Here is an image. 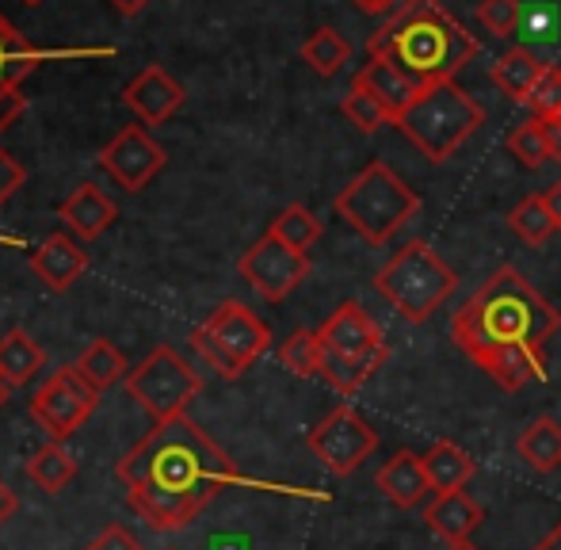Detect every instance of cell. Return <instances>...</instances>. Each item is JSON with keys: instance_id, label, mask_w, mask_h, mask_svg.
I'll use <instances>...</instances> for the list:
<instances>
[{"instance_id": "27", "label": "cell", "mask_w": 561, "mask_h": 550, "mask_svg": "<svg viewBox=\"0 0 561 550\" xmlns=\"http://www.w3.org/2000/svg\"><path fill=\"white\" fill-rule=\"evenodd\" d=\"M43 367V348L35 344V336H27L23 329L8 333L0 341V375H4L8 387H23L31 382Z\"/></svg>"}, {"instance_id": "40", "label": "cell", "mask_w": 561, "mask_h": 550, "mask_svg": "<svg viewBox=\"0 0 561 550\" xmlns=\"http://www.w3.org/2000/svg\"><path fill=\"white\" fill-rule=\"evenodd\" d=\"M20 112H23V92H8V96H0V135L20 119Z\"/></svg>"}, {"instance_id": "9", "label": "cell", "mask_w": 561, "mask_h": 550, "mask_svg": "<svg viewBox=\"0 0 561 550\" xmlns=\"http://www.w3.org/2000/svg\"><path fill=\"white\" fill-rule=\"evenodd\" d=\"M96 405H100V390L89 387L77 367H61V371H54L50 379L35 390V398H31V416H35L38 428H43L54 444H61V439H69L92 413H96Z\"/></svg>"}, {"instance_id": "31", "label": "cell", "mask_w": 561, "mask_h": 550, "mask_svg": "<svg viewBox=\"0 0 561 550\" xmlns=\"http://www.w3.org/2000/svg\"><path fill=\"white\" fill-rule=\"evenodd\" d=\"M352 58V46L340 35L336 27H318L310 38L302 43V61L313 69L318 77H333L344 69V61Z\"/></svg>"}, {"instance_id": "15", "label": "cell", "mask_w": 561, "mask_h": 550, "mask_svg": "<svg viewBox=\"0 0 561 550\" xmlns=\"http://www.w3.org/2000/svg\"><path fill=\"white\" fill-rule=\"evenodd\" d=\"M126 505L157 531H180L203 513V501L187 497V493H172V490H157V485H134L126 490Z\"/></svg>"}, {"instance_id": "18", "label": "cell", "mask_w": 561, "mask_h": 550, "mask_svg": "<svg viewBox=\"0 0 561 550\" xmlns=\"http://www.w3.org/2000/svg\"><path fill=\"white\" fill-rule=\"evenodd\" d=\"M478 367L504 390H527L535 382H547V359H542V348H531V344H504L489 352Z\"/></svg>"}, {"instance_id": "39", "label": "cell", "mask_w": 561, "mask_h": 550, "mask_svg": "<svg viewBox=\"0 0 561 550\" xmlns=\"http://www.w3.org/2000/svg\"><path fill=\"white\" fill-rule=\"evenodd\" d=\"M27 180V172H23V164L20 161H12V153H4L0 149V207H4L8 199L15 195V187Z\"/></svg>"}, {"instance_id": "6", "label": "cell", "mask_w": 561, "mask_h": 550, "mask_svg": "<svg viewBox=\"0 0 561 550\" xmlns=\"http://www.w3.org/2000/svg\"><path fill=\"white\" fill-rule=\"evenodd\" d=\"M375 287L401 318L421 325L455 295L458 275L428 241H409L382 264V272L375 275Z\"/></svg>"}, {"instance_id": "1", "label": "cell", "mask_w": 561, "mask_h": 550, "mask_svg": "<svg viewBox=\"0 0 561 550\" xmlns=\"http://www.w3.org/2000/svg\"><path fill=\"white\" fill-rule=\"evenodd\" d=\"M558 329L561 313L512 264H504V268L489 275L466 298V306H458L455 321H450V336H455V344L473 364H481L489 352L504 348V344L542 348Z\"/></svg>"}, {"instance_id": "41", "label": "cell", "mask_w": 561, "mask_h": 550, "mask_svg": "<svg viewBox=\"0 0 561 550\" xmlns=\"http://www.w3.org/2000/svg\"><path fill=\"white\" fill-rule=\"evenodd\" d=\"M542 135L550 146V161H561V119H542Z\"/></svg>"}, {"instance_id": "36", "label": "cell", "mask_w": 561, "mask_h": 550, "mask_svg": "<svg viewBox=\"0 0 561 550\" xmlns=\"http://www.w3.org/2000/svg\"><path fill=\"white\" fill-rule=\"evenodd\" d=\"M524 20V4L519 0H481L478 4V23L485 31H493L496 38H512Z\"/></svg>"}, {"instance_id": "20", "label": "cell", "mask_w": 561, "mask_h": 550, "mask_svg": "<svg viewBox=\"0 0 561 550\" xmlns=\"http://www.w3.org/2000/svg\"><path fill=\"white\" fill-rule=\"evenodd\" d=\"M58 215H61V222L69 226V233H73V238L96 241L100 233H104L107 226L118 218V207L107 199L104 192H100L96 184H81L66 203H61Z\"/></svg>"}, {"instance_id": "42", "label": "cell", "mask_w": 561, "mask_h": 550, "mask_svg": "<svg viewBox=\"0 0 561 550\" xmlns=\"http://www.w3.org/2000/svg\"><path fill=\"white\" fill-rule=\"evenodd\" d=\"M359 12H370V15H386L390 8H398L401 0H352Z\"/></svg>"}, {"instance_id": "49", "label": "cell", "mask_w": 561, "mask_h": 550, "mask_svg": "<svg viewBox=\"0 0 561 550\" xmlns=\"http://www.w3.org/2000/svg\"><path fill=\"white\" fill-rule=\"evenodd\" d=\"M23 4H43V0H23Z\"/></svg>"}, {"instance_id": "17", "label": "cell", "mask_w": 561, "mask_h": 550, "mask_svg": "<svg viewBox=\"0 0 561 550\" xmlns=\"http://www.w3.org/2000/svg\"><path fill=\"white\" fill-rule=\"evenodd\" d=\"M359 89H367L370 96L378 100V104L390 112V119L398 123L401 115L413 107V100L424 92V84H416L413 77L405 73V69H398L390 58H367V66L355 73V81Z\"/></svg>"}, {"instance_id": "10", "label": "cell", "mask_w": 561, "mask_h": 550, "mask_svg": "<svg viewBox=\"0 0 561 550\" xmlns=\"http://www.w3.org/2000/svg\"><path fill=\"white\" fill-rule=\"evenodd\" d=\"M306 447L313 451V459H321V467L333 474L347 478L375 455L378 432L363 421V413H355L352 405H336L318 428H310Z\"/></svg>"}, {"instance_id": "3", "label": "cell", "mask_w": 561, "mask_h": 550, "mask_svg": "<svg viewBox=\"0 0 561 550\" xmlns=\"http://www.w3.org/2000/svg\"><path fill=\"white\" fill-rule=\"evenodd\" d=\"M370 58H390L405 69L416 84L455 81L462 66H470L481 54V43L436 0H409L382 31H375L367 43Z\"/></svg>"}, {"instance_id": "12", "label": "cell", "mask_w": 561, "mask_h": 550, "mask_svg": "<svg viewBox=\"0 0 561 550\" xmlns=\"http://www.w3.org/2000/svg\"><path fill=\"white\" fill-rule=\"evenodd\" d=\"M100 169H104L123 192H141V187L164 169V149H161V141L149 138L146 127H126L115 141L104 146Z\"/></svg>"}, {"instance_id": "47", "label": "cell", "mask_w": 561, "mask_h": 550, "mask_svg": "<svg viewBox=\"0 0 561 550\" xmlns=\"http://www.w3.org/2000/svg\"><path fill=\"white\" fill-rule=\"evenodd\" d=\"M8 390H12V387H8V382H4V375H0V405L8 402Z\"/></svg>"}, {"instance_id": "5", "label": "cell", "mask_w": 561, "mask_h": 550, "mask_svg": "<svg viewBox=\"0 0 561 550\" xmlns=\"http://www.w3.org/2000/svg\"><path fill=\"white\" fill-rule=\"evenodd\" d=\"M485 123L481 104L455 81H436L413 100L405 115L393 127L401 130L432 164H444L458 153V146H466V138H473Z\"/></svg>"}, {"instance_id": "26", "label": "cell", "mask_w": 561, "mask_h": 550, "mask_svg": "<svg viewBox=\"0 0 561 550\" xmlns=\"http://www.w3.org/2000/svg\"><path fill=\"white\" fill-rule=\"evenodd\" d=\"M516 455L539 474H550V470L561 467V421L554 416H535L516 439Z\"/></svg>"}, {"instance_id": "2", "label": "cell", "mask_w": 561, "mask_h": 550, "mask_svg": "<svg viewBox=\"0 0 561 550\" xmlns=\"http://www.w3.org/2000/svg\"><path fill=\"white\" fill-rule=\"evenodd\" d=\"M115 474L126 482V490L157 485V490L187 493V497L203 501V505H210L226 485L237 482L229 455L187 416L157 424L141 444H134L123 455Z\"/></svg>"}, {"instance_id": "14", "label": "cell", "mask_w": 561, "mask_h": 550, "mask_svg": "<svg viewBox=\"0 0 561 550\" xmlns=\"http://www.w3.org/2000/svg\"><path fill=\"white\" fill-rule=\"evenodd\" d=\"M321 348L336 352V356H367V352L386 348V336L378 321L363 310L359 302H344L329 313V321L318 329Z\"/></svg>"}, {"instance_id": "38", "label": "cell", "mask_w": 561, "mask_h": 550, "mask_svg": "<svg viewBox=\"0 0 561 550\" xmlns=\"http://www.w3.org/2000/svg\"><path fill=\"white\" fill-rule=\"evenodd\" d=\"M84 550H141V543L123 528V524H107V528L100 531V536L92 539Z\"/></svg>"}, {"instance_id": "35", "label": "cell", "mask_w": 561, "mask_h": 550, "mask_svg": "<svg viewBox=\"0 0 561 550\" xmlns=\"http://www.w3.org/2000/svg\"><path fill=\"white\" fill-rule=\"evenodd\" d=\"M508 153L516 157L524 169H542L550 161V146H547V135H542V119H527V123H516L508 130Z\"/></svg>"}, {"instance_id": "8", "label": "cell", "mask_w": 561, "mask_h": 550, "mask_svg": "<svg viewBox=\"0 0 561 550\" xmlns=\"http://www.w3.org/2000/svg\"><path fill=\"white\" fill-rule=\"evenodd\" d=\"M126 390H130L134 402L153 416L157 424H164V421H176V416H187V405L199 398L203 379L176 348L157 344V348L126 375Z\"/></svg>"}, {"instance_id": "24", "label": "cell", "mask_w": 561, "mask_h": 550, "mask_svg": "<svg viewBox=\"0 0 561 550\" xmlns=\"http://www.w3.org/2000/svg\"><path fill=\"white\" fill-rule=\"evenodd\" d=\"M390 359V348L367 352V356H336V352L321 348V364H318V379H325L336 394H355L378 367Z\"/></svg>"}, {"instance_id": "29", "label": "cell", "mask_w": 561, "mask_h": 550, "mask_svg": "<svg viewBox=\"0 0 561 550\" xmlns=\"http://www.w3.org/2000/svg\"><path fill=\"white\" fill-rule=\"evenodd\" d=\"M27 474H31V482H35L38 490H46V493H61L69 482H73L77 462H73V455H69L66 447L54 444V439H50V444L38 447V451L31 455Z\"/></svg>"}, {"instance_id": "44", "label": "cell", "mask_w": 561, "mask_h": 550, "mask_svg": "<svg viewBox=\"0 0 561 550\" xmlns=\"http://www.w3.org/2000/svg\"><path fill=\"white\" fill-rule=\"evenodd\" d=\"M12 513H15V493L8 490L4 482H0V524H4V520H8V516H12Z\"/></svg>"}, {"instance_id": "4", "label": "cell", "mask_w": 561, "mask_h": 550, "mask_svg": "<svg viewBox=\"0 0 561 550\" xmlns=\"http://www.w3.org/2000/svg\"><path fill=\"white\" fill-rule=\"evenodd\" d=\"M336 215L370 245H386L409 218L421 215V195L386 161H370L333 199Z\"/></svg>"}, {"instance_id": "25", "label": "cell", "mask_w": 561, "mask_h": 550, "mask_svg": "<svg viewBox=\"0 0 561 550\" xmlns=\"http://www.w3.org/2000/svg\"><path fill=\"white\" fill-rule=\"evenodd\" d=\"M424 470H428V482L436 493H455L466 490V482L473 478L478 462L455 444V439H436L424 455Z\"/></svg>"}, {"instance_id": "13", "label": "cell", "mask_w": 561, "mask_h": 550, "mask_svg": "<svg viewBox=\"0 0 561 550\" xmlns=\"http://www.w3.org/2000/svg\"><path fill=\"white\" fill-rule=\"evenodd\" d=\"M184 84L176 77H169L161 66H146L130 84L123 89V104L138 115L146 127H161L172 115L184 107Z\"/></svg>"}, {"instance_id": "50", "label": "cell", "mask_w": 561, "mask_h": 550, "mask_svg": "<svg viewBox=\"0 0 561 550\" xmlns=\"http://www.w3.org/2000/svg\"><path fill=\"white\" fill-rule=\"evenodd\" d=\"M0 241H12V238H4V233H0Z\"/></svg>"}, {"instance_id": "21", "label": "cell", "mask_w": 561, "mask_h": 550, "mask_svg": "<svg viewBox=\"0 0 561 550\" xmlns=\"http://www.w3.org/2000/svg\"><path fill=\"white\" fill-rule=\"evenodd\" d=\"M547 66L550 61H542L539 54L527 50V46H512V50H504L501 58L493 61L489 77H493V84L512 104H531V92H535V84L542 81Z\"/></svg>"}, {"instance_id": "43", "label": "cell", "mask_w": 561, "mask_h": 550, "mask_svg": "<svg viewBox=\"0 0 561 550\" xmlns=\"http://www.w3.org/2000/svg\"><path fill=\"white\" fill-rule=\"evenodd\" d=\"M547 203H550V210H554V222H558V233H561V176L554 180V184H550Z\"/></svg>"}, {"instance_id": "19", "label": "cell", "mask_w": 561, "mask_h": 550, "mask_svg": "<svg viewBox=\"0 0 561 550\" xmlns=\"http://www.w3.org/2000/svg\"><path fill=\"white\" fill-rule=\"evenodd\" d=\"M424 520H428V528L436 531L439 539H447L450 547H458V543H470L473 531L485 524V508H481L466 490L436 493V501L428 505Z\"/></svg>"}, {"instance_id": "30", "label": "cell", "mask_w": 561, "mask_h": 550, "mask_svg": "<svg viewBox=\"0 0 561 550\" xmlns=\"http://www.w3.org/2000/svg\"><path fill=\"white\" fill-rule=\"evenodd\" d=\"M73 367L81 371V379L89 382V387L107 390L126 375V356L115 348L112 341H92L89 348L81 352V359H77Z\"/></svg>"}, {"instance_id": "46", "label": "cell", "mask_w": 561, "mask_h": 550, "mask_svg": "<svg viewBox=\"0 0 561 550\" xmlns=\"http://www.w3.org/2000/svg\"><path fill=\"white\" fill-rule=\"evenodd\" d=\"M535 550H561V520L550 528L547 539H539V543H535Z\"/></svg>"}, {"instance_id": "32", "label": "cell", "mask_w": 561, "mask_h": 550, "mask_svg": "<svg viewBox=\"0 0 561 550\" xmlns=\"http://www.w3.org/2000/svg\"><path fill=\"white\" fill-rule=\"evenodd\" d=\"M267 233H275L283 245L298 249V253H310V245H318V238H321V222L310 207L290 203V207H283L279 215H275V222Z\"/></svg>"}, {"instance_id": "7", "label": "cell", "mask_w": 561, "mask_h": 550, "mask_svg": "<svg viewBox=\"0 0 561 550\" xmlns=\"http://www.w3.org/2000/svg\"><path fill=\"white\" fill-rule=\"evenodd\" d=\"M192 348L218 379L233 382L272 348V329H267L249 306L222 302L192 333Z\"/></svg>"}, {"instance_id": "45", "label": "cell", "mask_w": 561, "mask_h": 550, "mask_svg": "<svg viewBox=\"0 0 561 550\" xmlns=\"http://www.w3.org/2000/svg\"><path fill=\"white\" fill-rule=\"evenodd\" d=\"M146 4H149V0H112V8H115V12H123V15H138Z\"/></svg>"}, {"instance_id": "48", "label": "cell", "mask_w": 561, "mask_h": 550, "mask_svg": "<svg viewBox=\"0 0 561 550\" xmlns=\"http://www.w3.org/2000/svg\"><path fill=\"white\" fill-rule=\"evenodd\" d=\"M450 550H478L473 543H458V547H450Z\"/></svg>"}, {"instance_id": "34", "label": "cell", "mask_w": 561, "mask_h": 550, "mask_svg": "<svg viewBox=\"0 0 561 550\" xmlns=\"http://www.w3.org/2000/svg\"><path fill=\"white\" fill-rule=\"evenodd\" d=\"M340 112H344V119L352 123L355 130H363V135H378L386 123H393L390 112H386V107L378 104L367 89H359V84H352V89H347V96L340 100Z\"/></svg>"}, {"instance_id": "22", "label": "cell", "mask_w": 561, "mask_h": 550, "mask_svg": "<svg viewBox=\"0 0 561 550\" xmlns=\"http://www.w3.org/2000/svg\"><path fill=\"white\" fill-rule=\"evenodd\" d=\"M378 490L393 501L398 508H416L424 501V493L432 490L428 470H424V455L398 451L382 470H378Z\"/></svg>"}, {"instance_id": "33", "label": "cell", "mask_w": 561, "mask_h": 550, "mask_svg": "<svg viewBox=\"0 0 561 550\" xmlns=\"http://www.w3.org/2000/svg\"><path fill=\"white\" fill-rule=\"evenodd\" d=\"M279 359L290 375H298V379H313V375H318V364H321L318 329H298V333H290L279 348Z\"/></svg>"}, {"instance_id": "23", "label": "cell", "mask_w": 561, "mask_h": 550, "mask_svg": "<svg viewBox=\"0 0 561 550\" xmlns=\"http://www.w3.org/2000/svg\"><path fill=\"white\" fill-rule=\"evenodd\" d=\"M58 58L54 50H38V46H31L27 38L20 35V31L12 27V23L0 15V96H8V92H20L23 77L35 73L43 61Z\"/></svg>"}, {"instance_id": "16", "label": "cell", "mask_w": 561, "mask_h": 550, "mask_svg": "<svg viewBox=\"0 0 561 550\" xmlns=\"http://www.w3.org/2000/svg\"><path fill=\"white\" fill-rule=\"evenodd\" d=\"M84 268H89V253H84L69 233H50V238L38 241L35 253H31V272H35L54 295L73 287L84 275Z\"/></svg>"}, {"instance_id": "28", "label": "cell", "mask_w": 561, "mask_h": 550, "mask_svg": "<svg viewBox=\"0 0 561 550\" xmlns=\"http://www.w3.org/2000/svg\"><path fill=\"white\" fill-rule=\"evenodd\" d=\"M508 226H512V233H516L519 241H527L531 249L547 245L558 233L554 210H550L547 195H527V199H519L508 215Z\"/></svg>"}, {"instance_id": "37", "label": "cell", "mask_w": 561, "mask_h": 550, "mask_svg": "<svg viewBox=\"0 0 561 550\" xmlns=\"http://www.w3.org/2000/svg\"><path fill=\"white\" fill-rule=\"evenodd\" d=\"M527 107H531L535 119H561V66H547Z\"/></svg>"}, {"instance_id": "11", "label": "cell", "mask_w": 561, "mask_h": 550, "mask_svg": "<svg viewBox=\"0 0 561 550\" xmlns=\"http://www.w3.org/2000/svg\"><path fill=\"white\" fill-rule=\"evenodd\" d=\"M237 272L244 275V283H249L260 298L283 302V298L310 275V256L283 245L275 233H264V238L237 261Z\"/></svg>"}]
</instances>
